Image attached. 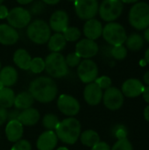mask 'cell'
<instances>
[{
	"instance_id": "21",
	"label": "cell",
	"mask_w": 149,
	"mask_h": 150,
	"mask_svg": "<svg viewBox=\"0 0 149 150\" xmlns=\"http://www.w3.org/2000/svg\"><path fill=\"white\" fill-rule=\"evenodd\" d=\"M39 120H40L39 111L32 107L23 110L18 117V120L23 126H26V127H31L37 124Z\"/></svg>"
},
{
	"instance_id": "39",
	"label": "cell",
	"mask_w": 149,
	"mask_h": 150,
	"mask_svg": "<svg viewBox=\"0 0 149 150\" xmlns=\"http://www.w3.org/2000/svg\"><path fill=\"white\" fill-rule=\"evenodd\" d=\"M91 150H111V148L106 142H99L97 144H96L94 147H92Z\"/></svg>"
},
{
	"instance_id": "44",
	"label": "cell",
	"mask_w": 149,
	"mask_h": 150,
	"mask_svg": "<svg viewBox=\"0 0 149 150\" xmlns=\"http://www.w3.org/2000/svg\"><path fill=\"white\" fill-rule=\"evenodd\" d=\"M18 4H23V5H25V4H29L30 3H32L33 0H16Z\"/></svg>"
},
{
	"instance_id": "43",
	"label": "cell",
	"mask_w": 149,
	"mask_h": 150,
	"mask_svg": "<svg viewBox=\"0 0 149 150\" xmlns=\"http://www.w3.org/2000/svg\"><path fill=\"white\" fill-rule=\"evenodd\" d=\"M144 117H145L146 120L149 122V105L147 106L144 110Z\"/></svg>"
},
{
	"instance_id": "16",
	"label": "cell",
	"mask_w": 149,
	"mask_h": 150,
	"mask_svg": "<svg viewBox=\"0 0 149 150\" xmlns=\"http://www.w3.org/2000/svg\"><path fill=\"white\" fill-rule=\"evenodd\" d=\"M58 142V137L54 131L47 130L37 140L38 150H54Z\"/></svg>"
},
{
	"instance_id": "22",
	"label": "cell",
	"mask_w": 149,
	"mask_h": 150,
	"mask_svg": "<svg viewBox=\"0 0 149 150\" xmlns=\"http://www.w3.org/2000/svg\"><path fill=\"white\" fill-rule=\"evenodd\" d=\"M18 81V72L11 66H6L0 70V83L4 87H11Z\"/></svg>"
},
{
	"instance_id": "33",
	"label": "cell",
	"mask_w": 149,
	"mask_h": 150,
	"mask_svg": "<svg viewBox=\"0 0 149 150\" xmlns=\"http://www.w3.org/2000/svg\"><path fill=\"white\" fill-rule=\"evenodd\" d=\"M111 150H133L132 143L126 138H120L111 149Z\"/></svg>"
},
{
	"instance_id": "36",
	"label": "cell",
	"mask_w": 149,
	"mask_h": 150,
	"mask_svg": "<svg viewBox=\"0 0 149 150\" xmlns=\"http://www.w3.org/2000/svg\"><path fill=\"white\" fill-rule=\"evenodd\" d=\"M11 150H32L31 143L26 140H19L12 146Z\"/></svg>"
},
{
	"instance_id": "29",
	"label": "cell",
	"mask_w": 149,
	"mask_h": 150,
	"mask_svg": "<svg viewBox=\"0 0 149 150\" xmlns=\"http://www.w3.org/2000/svg\"><path fill=\"white\" fill-rule=\"evenodd\" d=\"M59 123L60 120L58 117L54 114H46L42 119V126L47 130H50V131L55 130Z\"/></svg>"
},
{
	"instance_id": "6",
	"label": "cell",
	"mask_w": 149,
	"mask_h": 150,
	"mask_svg": "<svg viewBox=\"0 0 149 150\" xmlns=\"http://www.w3.org/2000/svg\"><path fill=\"white\" fill-rule=\"evenodd\" d=\"M102 35L105 41L112 47L123 45L127 38L123 25L116 22H109L105 27H103Z\"/></svg>"
},
{
	"instance_id": "41",
	"label": "cell",
	"mask_w": 149,
	"mask_h": 150,
	"mask_svg": "<svg viewBox=\"0 0 149 150\" xmlns=\"http://www.w3.org/2000/svg\"><path fill=\"white\" fill-rule=\"evenodd\" d=\"M142 96H143V98L145 99V101L149 104V86L144 88V91L142 92Z\"/></svg>"
},
{
	"instance_id": "46",
	"label": "cell",
	"mask_w": 149,
	"mask_h": 150,
	"mask_svg": "<svg viewBox=\"0 0 149 150\" xmlns=\"http://www.w3.org/2000/svg\"><path fill=\"white\" fill-rule=\"evenodd\" d=\"M144 37H145V40L149 43V26L146 29L145 31V33H144Z\"/></svg>"
},
{
	"instance_id": "38",
	"label": "cell",
	"mask_w": 149,
	"mask_h": 150,
	"mask_svg": "<svg viewBox=\"0 0 149 150\" xmlns=\"http://www.w3.org/2000/svg\"><path fill=\"white\" fill-rule=\"evenodd\" d=\"M8 119V112L5 108L0 106V126L4 124Z\"/></svg>"
},
{
	"instance_id": "45",
	"label": "cell",
	"mask_w": 149,
	"mask_h": 150,
	"mask_svg": "<svg viewBox=\"0 0 149 150\" xmlns=\"http://www.w3.org/2000/svg\"><path fill=\"white\" fill-rule=\"evenodd\" d=\"M143 79H144L145 83H147L149 86V71L145 73V75H144V76H143Z\"/></svg>"
},
{
	"instance_id": "4",
	"label": "cell",
	"mask_w": 149,
	"mask_h": 150,
	"mask_svg": "<svg viewBox=\"0 0 149 150\" xmlns=\"http://www.w3.org/2000/svg\"><path fill=\"white\" fill-rule=\"evenodd\" d=\"M129 23L137 30H145L149 26V4L145 2L136 3L130 10Z\"/></svg>"
},
{
	"instance_id": "19",
	"label": "cell",
	"mask_w": 149,
	"mask_h": 150,
	"mask_svg": "<svg viewBox=\"0 0 149 150\" xmlns=\"http://www.w3.org/2000/svg\"><path fill=\"white\" fill-rule=\"evenodd\" d=\"M103 33V25L101 22L96 18L89 19L83 26V33L87 39L95 40L98 39Z\"/></svg>"
},
{
	"instance_id": "12",
	"label": "cell",
	"mask_w": 149,
	"mask_h": 150,
	"mask_svg": "<svg viewBox=\"0 0 149 150\" xmlns=\"http://www.w3.org/2000/svg\"><path fill=\"white\" fill-rule=\"evenodd\" d=\"M57 106L61 113L68 117L76 115L80 111V104L74 97L62 94L58 98Z\"/></svg>"
},
{
	"instance_id": "2",
	"label": "cell",
	"mask_w": 149,
	"mask_h": 150,
	"mask_svg": "<svg viewBox=\"0 0 149 150\" xmlns=\"http://www.w3.org/2000/svg\"><path fill=\"white\" fill-rule=\"evenodd\" d=\"M55 134L62 142L69 145L75 144L81 134V124L73 118L69 117L60 121L55 129Z\"/></svg>"
},
{
	"instance_id": "26",
	"label": "cell",
	"mask_w": 149,
	"mask_h": 150,
	"mask_svg": "<svg viewBox=\"0 0 149 150\" xmlns=\"http://www.w3.org/2000/svg\"><path fill=\"white\" fill-rule=\"evenodd\" d=\"M15 99L14 91L10 87H4L0 90V106L4 108H11L13 106Z\"/></svg>"
},
{
	"instance_id": "10",
	"label": "cell",
	"mask_w": 149,
	"mask_h": 150,
	"mask_svg": "<svg viewBox=\"0 0 149 150\" xmlns=\"http://www.w3.org/2000/svg\"><path fill=\"white\" fill-rule=\"evenodd\" d=\"M77 74L80 80L84 83L95 82L98 76V68L96 62L90 59L81 61L77 68Z\"/></svg>"
},
{
	"instance_id": "49",
	"label": "cell",
	"mask_w": 149,
	"mask_h": 150,
	"mask_svg": "<svg viewBox=\"0 0 149 150\" xmlns=\"http://www.w3.org/2000/svg\"><path fill=\"white\" fill-rule=\"evenodd\" d=\"M57 150H68L67 148H65V147H60L59 149H57Z\"/></svg>"
},
{
	"instance_id": "13",
	"label": "cell",
	"mask_w": 149,
	"mask_h": 150,
	"mask_svg": "<svg viewBox=\"0 0 149 150\" xmlns=\"http://www.w3.org/2000/svg\"><path fill=\"white\" fill-rule=\"evenodd\" d=\"M99 47L95 40L90 39H83L76 46V54L83 59H90L94 57L98 53Z\"/></svg>"
},
{
	"instance_id": "18",
	"label": "cell",
	"mask_w": 149,
	"mask_h": 150,
	"mask_svg": "<svg viewBox=\"0 0 149 150\" xmlns=\"http://www.w3.org/2000/svg\"><path fill=\"white\" fill-rule=\"evenodd\" d=\"M18 40V33L15 28L8 24L0 25V44L11 46Z\"/></svg>"
},
{
	"instance_id": "53",
	"label": "cell",
	"mask_w": 149,
	"mask_h": 150,
	"mask_svg": "<svg viewBox=\"0 0 149 150\" xmlns=\"http://www.w3.org/2000/svg\"><path fill=\"white\" fill-rule=\"evenodd\" d=\"M0 70H1V62H0Z\"/></svg>"
},
{
	"instance_id": "23",
	"label": "cell",
	"mask_w": 149,
	"mask_h": 150,
	"mask_svg": "<svg viewBox=\"0 0 149 150\" xmlns=\"http://www.w3.org/2000/svg\"><path fill=\"white\" fill-rule=\"evenodd\" d=\"M31 61H32V57L25 49L19 48L13 54L14 63L23 70H28L30 69Z\"/></svg>"
},
{
	"instance_id": "35",
	"label": "cell",
	"mask_w": 149,
	"mask_h": 150,
	"mask_svg": "<svg viewBox=\"0 0 149 150\" xmlns=\"http://www.w3.org/2000/svg\"><path fill=\"white\" fill-rule=\"evenodd\" d=\"M95 83L102 90H107L108 88L112 87V79L109 76H103L101 77H97L95 80Z\"/></svg>"
},
{
	"instance_id": "17",
	"label": "cell",
	"mask_w": 149,
	"mask_h": 150,
	"mask_svg": "<svg viewBox=\"0 0 149 150\" xmlns=\"http://www.w3.org/2000/svg\"><path fill=\"white\" fill-rule=\"evenodd\" d=\"M144 88L143 83L140 80L130 78L124 82L122 85V93L128 98H136L142 94Z\"/></svg>"
},
{
	"instance_id": "15",
	"label": "cell",
	"mask_w": 149,
	"mask_h": 150,
	"mask_svg": "<svg viewBox=\"0 0 149 150\" xmlns=\"http://www.w3.org/2000/svg\"><path fill=\"white\" fill-rule=\"evenodd\" d=\"M83 98L90 105H97L103 99V90L95 82L88 83L83 91Z\"/></svg>"
},
{
	"instance_id": "5",
	"label": "cell",
	"mask_w": 149,
	"mask_h": 150,
	"mask_svg": "<svg viewBox=\"0 0 149 150\" xmlns=\"http://www.w3.org/2000/svg\"><path fill=\"white\" fill-rule=\"evenodd\" d=\"M45 69L54 78H61L68 73V67L61 53L52 52L45 59Z\"/></svg>"
},
{
	"instance_id": "52",
	"label": "cell",
	"mask_w": 149,
	"mask_h": 150,
	"mask_svg": "<svg viewBox=\"0 0 149 150\" xmlns=\"http://www.w3.org/2000/svg\"><path fill=\"white\" fill-rule=\"evenodd\" d=\"M4 0H0V5H1V4H2V3H3V2H4Z\"/></svg>"
},
{
	"instance_id": "47",
	"label": "cell",
	"mask_w": 149,
	"mask_h": 150,
	"mask_svg": "<svg viewBox=\"0 0 149 150\" xmlns=\"http://www.w3.org/2000/svg\"><path fill=\"white\" fill-rule=\"evenodd\" d=\"M122 3H125V4H133V3H136L138 2L139 0H120Z\"/></svg>"
},
{
	"instance_id": "9",
	"label": "cell",
	"mask_w": 149,
	"mask_h": 150,
	"mask_svg": "<svg viewBox=\"0 0 149 150\" xmlns=\"http://www.w3.org/2000/svg\"><path fill=\"white\" fill-rule=\"evenodd\" d=\"M98 7L97 0H76L75 2L76 13L83 20L94 18L98 13Z\"/></svg>"
},
{
	"instance_id": "31",
	"label": "cell",
	"mask_w": 149,
	"mask_h": 150,
	"mask_svg": "<svg viewBox=\"0 0 149 150\" xmlns=\"http://www.w3.org/2000/svg\"><path fill=\"white\" fill-rule=\"evenodd\" d=\"M29 69L34 74L41 73L45 69V60L40 57H35L32 59Z\"/></svg>"
},
{
	"instance_id": "7",
	"label": "cell",
	"mask_w": 149,
	"mask_h": 150,
	"mask_svg": "<svg viewBox=\"0 0 149 150\" xmlns=\"http://www.w3.org/2000/svg\"><path fill=\"white\" fill-rule=\"evenodd\" d=\"M123 11V3L120 0H104L98 7L100 18L106 22H113Z\"/></svg>"
},
{
	"instance_id": "37",
	"label": "cell",
	"mask_w": 149,
	"mask_h": 150,
	"mask_svg": "<svg viewBox=\"0 0 149 150\" xmlns=\"http://www.w3.org/2000/svg\"><path fill=\"white\" fill-rule=\"evenodd\" d=\"M45 9V4L40 3V2H36L35 4H33L31 7V11L30 13H32L34 15H39Z\"/></svg>"
},
{
	"instance_id": "3",
	"label": "cell",
	"mask_w": 149,
	"mask_h": 150,
	"mask_svg": "<svg viewBox=\"0 0 149 150\" xmlns=\"http://www.w3.org/2000/svg\"><path fill=\"white\" fill-rule=\"evenodd\" d=\"M26 34L31 41L42 45L48 42L51 37V28L46 21L36 19L27 25Z\"/></svg>"
},
{
	"instance_id": "42",
	"label": "cell",
	"mask_w": 149,
	"mask_h": 150,
	"mask_svg": "<svg viewBox=\"0 0 149 150\" xmlns=\"http://www.w3.org/2000/svg\"><path fill=\"white\" fill-rule=\"evenodd\" d=\"M44 4H50V5H54L56 4H58L61 0H41Z\"/></svg>"
},
{
	"instance_id": "30",
	"label": "cell",
	"mask_w": 149,
	"mask_h": 150,
	"mask_svg": "<svg viewBox=\"0 0 149 150\" xmlns=\"http://www.w3.org/2000/svg\"><path fill=\"white\" fill-rule=\"evenodd\" d=\"M65 40L67 41H70V42H74L78 40V39L81 37V31L75 26H71V27H68L63 33H62Z\"/></svg>"
},
{
	"instance_id": "25",
	"label": "cell",
	"mask_w": 149,
	"mask_h": 150,
	"mask_svg": "<svg viewBox=\"0 0 149 150\" xmlns=\"http://www.w3.org/2000/svg\"><path fill=\"white\" fill-rule=\"evenodd\" d=\"M47 43H48V48L50 51L54 52V53H59L66 47L67 40H65L62 33H55L54 34L51 35Z\"/></svg>"
},
{
	"instance_id": "32",
	"label": "cell",
	"mask_w": 149,
	"mask_h": 150,
	"mask_svg": "<svg viewBox=\"0 0 149 150\" xmlns=\"http://www.w3.org/2000/svg\"><path fill=\"white\" fill-rule=\"evenodd\" d=\"M111 54L116 60H123L127 55V49L123 45L113 46L111 49Z\"/></svg>"
},
{
	"instance_id": "48",
	"label": "cell",
	"mask_w": 149,
	"mask_h": 150,
	"mask_svg": "<svg viewBox=\"0 0 149 150\" xmlns=\"http://www.w3.org/2000/svg\"><path fill=\"white\" fill-rule=\"evenodd\" d=\"M145 60H146V62L149 64V48H148V50L145 53Z\"/></svg>"
},
{
	"instance_id": "11",
	"label": "cell",
	"mask_w": 149,
	"mask_h": 150,
	"mask_svg": "<svg viewBox=\"0 0 149 150\" xmlns=\"http://www.w3.org/2000/svg\"><path fill=\"white\" fill-rule=\"evenodd\" d=\"M103 101L106 108L116 111L122 107L124 104V95L118 88L110 87L103 93Z\"/></svg>"
},
{
	"instance_id": "40",
	"label": "cell",
	"mask_w": 149,
	"mask_h": 150,
	"mask_svg": "<svg viewBox=\"0 0 149 150\" xmlns=\"http://www.w3.org/2000/svg\"><path fill=\"white\" fill-rule=\"evenodd\" d=\"M9 13V11L7 9V7L5 5L1 4L0 5V19H4L7 18Z\"/></svg>"
},
{
	"instance_id": "34",
	"label": "cell",
	"mask_w": 149,
	"mask_h": 150,
	"mask_svg": "<svg viewBox=\"0 0 149 150\" xmlns=\"http://www.w3.org/2000/svg\"><path fill=\"white\" fill-rule=\"evenodd\" d=\"M65 62H66L68 67L75 68V67L78 66L79 63L81 62V57L78 56L76 53H70L65 58Z\"/></svg>"
},
{
	"instance_id": "24",
	"label": "cell",
	"mask_w": 149,
	"mask_h": 150,
	"mask_svg": "<svg viewBox=\"0 0 149 150\" xmlns=\"http://www.w3.org/2000/svg\"><path fill=\"white\" fill-rule=\"evenodd\" d=\"M33 102H34V99H33L32 96L30 94V92L23 91V92H20L19 94H18L17 96H15L13 105L18 110L23 111V110L30 108L32 105Z\"/></svg>"
},
{
	"instance_id": "1",
	"label": "cell",
	"mask_w": 149,
	"mask_h": 150,
	"mask_svg": "<svg viewBox=\"0 0 149 150\" xmlns=\"http://www.w3.org/2000/svg\"><path fill=\"white\" fill-rule=\"evenodd\" d=\"M29 92L34 100L46 104L52 102L56 98L58 89L55 82L52 78L40 76L31 82Z\"/></svg>"
},
{
	"instance_id": "28",
	"label": "cell",
	"mask_w": 149,
	"mask_h": 150,
	"mask_svg": "<svg viewBox=\"0 0 149 150\" xmlns=\"http://www.w3.org/2000/svg\"><path fill=\"white\" fill-rule=\"evenodd\" d=\"M126 44L127 48L132 51H139L143 47L144 39L141 35L138 33H133L128 36L126 40Z\"/></svg>"
},
{
	"instance_id": "20",
	"label": "cell",
	"mask_w": 149,
	"mask_h": 150,
	"mask_svg": "<svg viewBox=\"0 0 149 150\" xmlns=\"http://www.w3.org/2000/svg\"><path fill=\"white\" fill-rule=\"evenodd\" d=\"M24 133L23 125L18 120H9L5 127V135L8 141L11 142H17L21 140Z\"/></svg>"
},
{
	"instance_id": "27",
	"label": "cell",
	"mask_w": 149,
	"mask_h": 150,
	"mask_svg": "<svg viewBox=\"0 0 149 150\" xmlns=\"http://www.w3.org/2000/svg\"><path fill=\"white\" fill-rule=\"evenodd\" d=\"M80 139H81V142L84 146L90 148L94 147L96 144H97L100 142V137L98 134L91 129L86 130L83 133H82L80 134Z\"/></svg>"
},
{
	"instance_id": "14",
	"label": "cell",
	"mask_w": 149,
	"mask_h": 150,
	"mask_svg": "<svg viewBox=\"0 0 149 150\" xmlns=\"http://www.w3.org/2000/svg\"><path fill=\"white\" fill-rule=\"evenodd\" d=\"M49 26L55 33H62L68 27V15L65 11H55L50 17Z\"/></svg>"
},
{
	"instance_id": "51",
	"label": "cell",
	"mask_w": 149,
	"mask_h": 150,
	"mask_svg": "<svg viewBox=\"0 0 149 150\" xmlns=\"http://www.w3.org/2000/svg\"><path fill=\"white\" fill-rule=\"evenodd\" d=\"M67 1H69V2H74V3H75L76 0H67Z\"/></svg>"
},
{
	"instance_id": "8",
	"label": "cell",
	"mask_w": 149,
	"mask_h": 150,
	"mask_svg": "<svg viewBox=\"0 0 149 150\" xmlns=\"http://www.w3.org/2000/svg\"><path fill=\"white\" fill-rule=\"evenodd\" d=\"M31 13L23 7H15L11 9L6 18L8 25L13 28L21 29L26 27L31 23Z\"/></svg>"
},
{
	"instance_id": "50",
	"label": "cell",
	"mask_w": 149,
	"mask_h": 150,
	"mask_svg": "<svg viewBox=\"0 0 149 150\" xmlns=\"http://www.w3.org/2000/svg\"><path fill=\"white\" fill-rule=\"evenodd\" d=\"M4 87V85H3V84H2V83H0V90H1V89H3Z\"/></svg>"
}]
</instances>
